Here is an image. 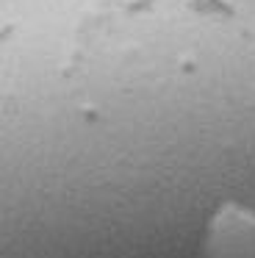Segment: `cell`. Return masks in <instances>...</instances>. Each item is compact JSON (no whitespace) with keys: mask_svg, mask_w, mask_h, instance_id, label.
<instances>
[{"mask_svg":"<svg viewBox=\"0 0 255 258\" xmlns=\"http://www.w3.org/2000/svg\"><path fill=\"white\" fill-rule=\"evenodd\" d=\"M0 258H255V0H0Z\"/></svg>","mask_w":255,"mask_h":258,"instance_id":"cell-1","label":"cell"}]
</instances>
